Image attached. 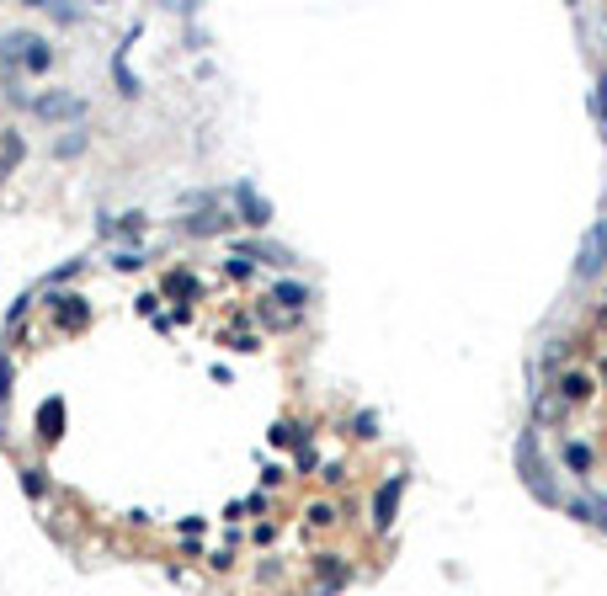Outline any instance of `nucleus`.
I'll use <instances>...</instances> for the list:
<instances>
[{"label": "nucleus", "mask_w": 607, "mask_h": 596, "mask_svg": "<svg viewBox=\"0 0 607 596\" xmlns=\"http://www.w3.org/2000/svg\"><path fill=\"white\" fill-rule=\"evenodd\" d=\"M6 59H22L27 70H49L54 54H49V43H43V37H32V32H11V37H6Z\"/></svg>", "instance_id": "nucleus-1"}, {"label": "nucleus", "mask_w": 607, "mask_h": 596, "mask_svg": "<svg viewBox=\"0 0 607 596\" xmlns=\"http://www.w3.org/2000/svg\"><path fill=\"white\" fill-rule=\"evenodd\" d=\"M32 107H37V118H49V123H59V118H80V96H64V91H54V96H37V101H32Z\"/></svg>", "instance_id": "nucleus-2"}, {"label": "nucleus", "mask_w": 607, "mask_h": 596, "mask_svg": "<svg viewBox=\"0 0 607 596\" xmlns=\"http://www.w3.org/2000/svg\"><path fill=\"white\" fill-rule=\"evenodd\" d=\"M16 160H22V139H16V133H6V128H0V176H6V170H11Z\"/></svg>", "instance_id": "nucleus-3"}, {"label": "nucleus", "mask_w": 607, "mask_h": 596, "mask_svg": "<svg viewBox=\"0 0 607 596\" xmlns=\"http://www.w3.org/2000/svg\"><path fill=\"white\" fill-rule=\"evenodd\" d=\"M37 421H43V431H37V437H59V426H64V410H59V399H49V405H43V416H37Z\"/></svg>", "instance_id": "nucleus-4"}]
</instances>
